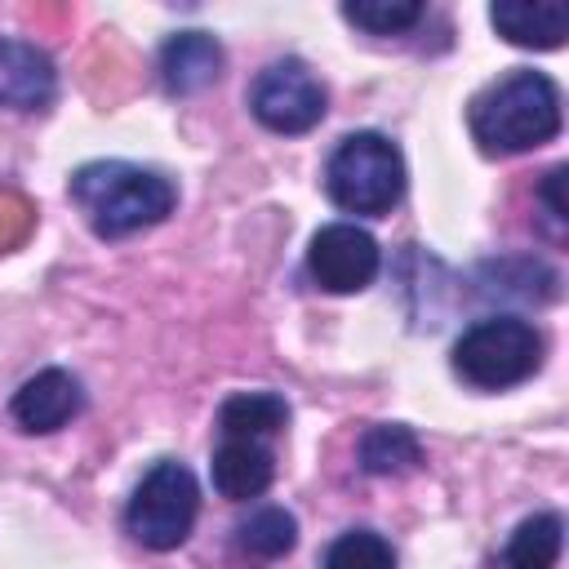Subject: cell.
Listing matches in <instances>:
<instances>
[{
  "label": "cell",
  "mask_w": 569,
  "mask_h": 569,
  "mask_svg": "<svg viewBox=\"0 0 569 569\" xmlns=\"http://www.w3.org/2000/svg\"><path fill=\"white\" fill-rule=\"evenodd\" d=\"M378 240L360 231L356 222H329L311 236L307 267L320 289L329 293H356L378 276Z\"/></svg>",
  "instance_id": "obj_7"
},
{
  "label": "cell",
  "mask_w": 569,
  "mask_h": 569,
  "mask_svg": "<svg viewBox=\"0 0 569 569\" xmlns=\"http://www.w3.org/2000/svg\"><path fill=\"white\" fill-rule=\"evenodd\" d=\"M80 405H84V391L67 369H40L13 391L9 413L22 431H58L80 413Z\"/></svg>",
  "instance_id": "obj_8"
},
{
  "label": "cell",
  "mask_w": 569,
  "mask_h": 569,
  "mask_svg": "<svg viewBox=\"0 0 569 569\" xmlns=\"http://www.w3.org/2000/svg\"><path fill=\"white\" fill-rule=\"evenodd\" d=\"M236 542H240V551L253 556V560H280V556H289L293 542H298V520H293L284 507H262V511H253V516L236 529Z\"/></svg>",
  "instance_id": "obj_16"
},
{
  "label": "cell",
  "mask_w": 569,
  "mask_h": 569,
  "mask_svg": "<svg viewBox=\"0 0 569 569\" xmlns=\"http://www.w3.org/2000/svg\"><path fill=\"white\" fill-rule=\"evenodd\" d=\"M560 187H565V164L547 169V173H542V187H538V196H542V204H547V213H551L556 222H565V218H569V209H565V196H560Z\"/></svg>",
  "instance_id": "obj_20"
},
{
  "label": "cell",
  "mask_w": 569,
  "mask_h": 569,
  "mask_svg": "<svg viewBox=\"0 0 569 569\" xmlns=\"http://www.w3.org/2000/svg\"><path fill=\"white\" fill-rule=\"evenodd\" d=\"M542 365V333L520 316H485L453 342V369L480 391L525 382Z\"/></svg>",
  "instance_id": "obj_4"
},
{
  "label": "cell",
  "mask_w": 569,
  "mask_h": 569,
  "mask_svg": "<svg viewBox=\"0 0 569 569\" xmlns=\"http://www.w3.org/2000/svg\"><path fill=\"white\" fill-rule=\"evenodd\" d=\"M271 476H276V458L262 440H222V449L213 453V489L231 502H249L267 493Z\"/></svg>",
  "instance_id": "obj_12"
},
{
  "label": "cell",
  "mask_w": 569,
  "mask_h": 569,
  "mask_svg": "<svg viewBox=\"0 0 569 569\" xmlns=\"http://www.w3.org/2000/svg\"><path fill=\"white\" fill-rule=\"evenodd\" d=\"M325 191L347 213H369V218L391 213V204L405 196V160L396 142L369 129L347 133L325 164Z\"/></svg>",
  "instance_id": "obj_3"
},
{
  "label": "cell",
  "mask_w": 569,
  "mask_h": 569,
  "mask_svg": "<svg viewBox=\"0 0 569 569\" xmlns=\"http://www.w3.org/2000/svg\"><path fill=\"white\" fill-rule=\"evenodd\" d=\"M222 71V44L209 31H178L160 49V76L169 93H200Z\"/></svg>",
  "instance_id": "obj_11"
},
{
  "label": "cell",
  "mask_w": 569,
  "mask_h": 569,
  "mask_svg": "<svg viewBox=\"0 0 569 569\" xmlns=\"http://www.w3.org/2000/svg\"><path fill=\"white\" fill-rule=\"evenodd\" d=\"M418 462H422L418 436L409 427H400V422H378L360 440V467L373 471V476H400V471H409Z\"/></svg>",
  "instance_id": "obj_15"
},
{
  "label": "cell",
  "mask_w": 569,
  "mask_h": 569,
  "mask_svg": "<svg viewBox=\"0 0 569 569\" xmlns=\"http://www.w3.org/2000/svg\"><path fill=\"white\" fill-rule=\"evenodd\" d=\"M27 227H31V204L13 191H0V249L18 244L27 236Z\"/></svg>",
  "instance_id": "obj_19"
},
{
  "label": "cell",
  "mask_w": 569,
  "mask_h": 569,
  "mask_svg": "<svg viewBox=\"0 0 569 569\" xmlns=\"http://www.w3.org/2000/svg\"><path fill=\"white\" fill-rule=\"evenodd\" d=\"M200 511V489L196 476L182 462H156L142 485L133 489L129 507H124V525L129 533L151 547V551H173L187 542L191 525Z\"/></svg>",
  "instance_id": "obj_5"
},
{
  "label": "cell",
  "mask_w": 569,
  "mask_h": 569,
  "mask_svg": "<svg viewBox=\"0 0 569 569\" xmlns=\"http://www.w3.org/2000/svg\"><path fill=\"white\" fill-rule=\"evenodd\" d=\"M53 62L27 40H0V107L40 111L53 98Z\"/></svg>",
  "instance_id": "obj_9"
},
{
  "label": "cell",
  "mask_w": 569,
  "mask_h": 569,
  "mask_svg": "<svg viewBox=\"0 0 569 569\" xmlns=\"http://www.w3.org/2000/svg\"><path fill=\"white\" fill-rule=\"evenodd\" d=\"M325 569H396V551L382 533L373 529H351L329 542Z\"/></svg>",
  "instance_id": "obj_17"
},
{
  "label": "cell",
  "mask_w": 569,
  "mask_h": 569,
  "mask_svg": "<svg viewBox=\"0 0 569 569\" xmlns=\"http://www.w3.org/2000/svg\"><path fill=\"white\" fill-rule=\"evenodd\" d=\"M489 22L520 49H560L569 36V9L551 0H498Z\"/></svg>",
  "instance_id": "obj_10"
},
{
  "label": "cell",
  "mask_w": 569,
  "mask_h": 569,
  "mask_svg": "<svg viewBox=\"0 0 569 569\" xmlns=\"http://www.w3.org/2000/svg\"><path fill=\"white\" fill-rule=\"evenodd\" d=\"M289 422V405L276 391H236L218 409V427L227 440H262Z\"/></svg>",
  "instance_id": "obj_13"
},
{
  "label": "cell",
  "mask_w": 569,
  "mask_h": 569,
  "mask_svg": "<svg viewBox=\"0 0 569 569\" xmlns=\"http://www.w3.org/2000/svg\"><path fill=\"white\" fill-rule=\"evenodd\" d=\"M471 138L489 156H511L542 147L560 133V89L551 76L516 67L471 98Z\"/></svg>",
  "instance_id": "obj_1"
},
{
  "label": "cell",
  "mask_w": 569,
  "mask_h": 569,
  "mask_svg": "<svg viewBox=\"0 0 569 569\" xmlns=\"http://www.w3.org/2000/svg\"><path fill=\"white\" fill-rule=\"evenodd\" d=\"M325 102H329L325 84L298 58L271 62L249 89V111L271 133H307V129H316L325 120Z\"/></svg>",
  "instance_id": "obj_6"
},
{
  "label": "cell",
  "mask_w": 569,
  "mask_h": 569,
  "mask_svg": "<svg viewBox=\"0 0 569 569\" xmlns=\"http://www.w3.org/2000/svg\"><path fill=\"white\" fill-rule=\"evenodd\" d=\"M71 200L84 209L89 227L102 240H120V236H133V231L169 218L178 191L156 169H138L124 160H93V164L76 169Z\"/></svg>",
  "instance_id": "obj_2"
},
{
  "label": "cell",
  "mask_w": 569,
  "mask_h": 569,
  "mask_svg": "<svg viewBox=\"0 0 569 569\" xmlns=\"http://www.w3.org/2000/svg\"><path fill=\"white\" fill-rule=\"evenodd\" d=\"M565 547V525L556 511H538L529 520L516 525V533L507 538L502 551V569H556Z\"/></svg>",
  "instance_id": "obj_14"
},
{
  "label": "cell",
  "mask_w": 569,
  "mask_h": 569,
  "mask_svg": "<svg viewBox=\"0 0 569 569\" xmlns=\"http://www.w3.org/2000/svg\"><path fill=\"white\" fill-rule=\"evenodd\" d=\"M342 18L373 36H400L422 18V4L418 0H347Z\"/></svg>",
  "instance_id": "obj_18"
}]
</instances>
